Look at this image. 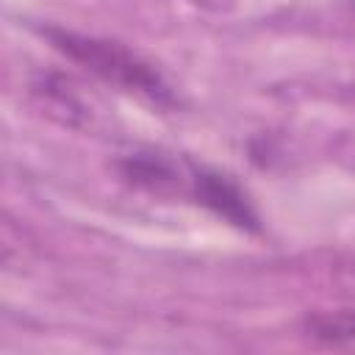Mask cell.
Listing matches in <instances>:
<instances>
[{
    "label": "cell",
    "instance_id": "obj_1",
    "mask_svg": "<svg viewBox=\"0 0 355 355\" xmlns=\"http://www.w3.org/2000/svg\"><path fill=\"white\" fill-rule=\"evenodd\" d=\"M44 36L53 42L55 50H61L67 58L83 64L103 80H108L130 94H139L155 105L175 103L172 89L161 78V72L153 64H147L141 55L128 50L125 44L97 39V36H83V33L64 31V28H44Z\"/></svg>",
    "mask_w": 355,
    "mask_h": 355
},
{
    "label": "cell",
    "instance_id": "obj_2",
    "mask_svg": "<svg viewBox=\"0 0 355 355\" xmlns=\"http://www.w3.org/2000/svg\"><path fill=\"white\" fill-rule=\"evenodd\" d=\"M191 194L200 205H205L219 219L230 222L239 230H258V214L252 211L247 194L219 169L194 166L191 169Z\"/></svg>",
    "mask_w": 355,
    "mask_h": 355
},
{
    "label": "cell",
    "instance_id": "obj_3",
    "mask_svg": "<svg viewBox=\"0 0 355 355\" xmlns=\"http://www.w3.org/2000/svg\"><path fill=\"white\" fill-rule=\"evenodd\" d=\"M122 175L150 191H172L180 189V172L175 169V164L161 155V153H136L119 161Z\"/></svg>",
    "mask_w": 355,
    "mask_h": 355
},
{
    "label": "cell",
    "instance_id": "obj_4",
    "mask_svg": "<svg viewBox=\"0 0 355 355\" xmlns=\"http://www.w3.org/2000/svg\"><path fill=\"white\" fill-rule=\"evenodd\" d=\"M308 333L330 344H355V311H333L308 316Z\"/></svg>",
    "mask_w": 355,
    "mask_h": 355
}]
</instances>
